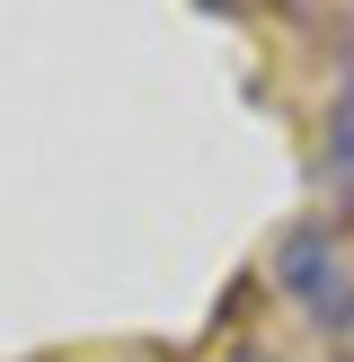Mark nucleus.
<instances>
[{"mask_svg":"<svg viewBox=\"0 0 354 362\" xmlns=\"http://www.w3.org/2000/svg\"><path fill=\"white\" fill-rule=\"evenodd\" d=\"M275 283L310 310L328 345H354V247L336 221H292L275 239Z\"/></svg>","mask_w":354,"mask_h":362,"instance_id":"obj_1","label":"nucleus"},{"mask_svg":"<svg viewBox=\"0 0 354 362\" xmlns=\"http://www.w3.org/2000/svg\"><path fill=\"white\" fill-rule=\"evenodd\" d=\"M239 362H275V354H239Z\"/></svg>","mask_w":354,"mask_h":362,"instance_id":"obj_3","label":"nucleus"},{"mask_svg":"<svg viewBox=\"0 0 354 362\" xmlns=\"http://www.w3.org/2000/svg\"><path fill=\"white\" fill-rule=\"evenodd\" d=\"M319 159L336 177H354V71L328 88V115H319Z\"/></svg>","mask_w":354,"mask_h":362,"instance_id":"obj_2","label":"nucleus"}]
</instances>
